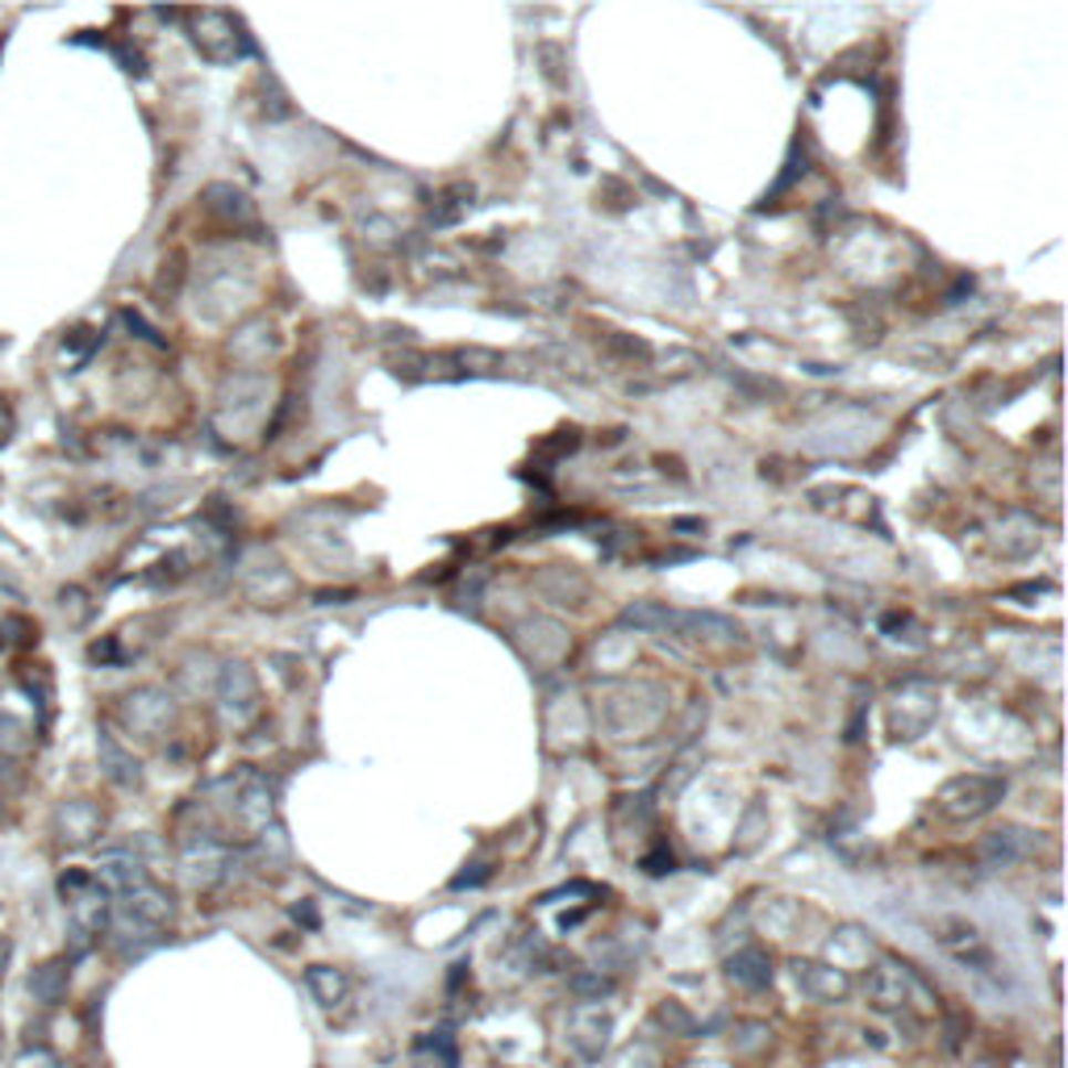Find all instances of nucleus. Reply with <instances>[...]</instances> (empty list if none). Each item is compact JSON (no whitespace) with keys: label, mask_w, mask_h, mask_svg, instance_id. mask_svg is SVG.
<instances>
[{"label":"nucleus","mask_w":1068,"mask_h":1068,"mask_svg":"<svg viewBox=\"0 0 1068 1068\" xmlns=\"http://www.w3.org/2000/svg\"><path fill=\"white\" fill-rule=\"evenodd\" d=\"M568 985H572V994L584 997V1002H601V997L614 989V981L601 977V973H577V977L568 981Z\"/></svg>","instance_id":"nucleus-9"},{"label":"nucleus","mask_w":1068,"mask_h":1068,"mask_svg":"<svg viewBox=\"0 0 1068 1068\" xmlns=\"http://www.w3.org/2000/svg\"><path fill=\"white\" fill-rule=\"evenodd\" d=\"M480 881H489V869H480V872H464V877H455L452 881V889H471V885H480Z\"/></svg>","instance_id":"nucleus-13"},{"label":"nucleus","mask_w":1068,"mask_h":1068,"mask_svg":"<svg viewBox=\"0 0 1068 1068\" xmlns=\"http://www.w3.org/2000/svg\"><path fill=\"white\" fill-rule=\"evenodd\" d=\"M726 977L743 985V989H764L773 981V968H768V956L760 947H747V952H735L726 960Z\"/></svg>","instance_id":"nucleus-4"},{"label":"nucleus","mask_w":1068,"mask_h":1068,"mask_svg":"<svg viewBox=\"0 0 1068 1068\" xmlns=\"http://www.w3.org/2000/svg\"><path fill=\"white\" fill-rule=\"evenodd\" d=\"M672 864H676V860H672V851H660V856H647V860H643V869L652 872V877H660V872H672Z\"/></svg>","instance_id":"nucleus-12"},{"label":"nucleus","mask_w":1068,"mask_h":1068,"mask_svg":"<svg viewBox=\"0 0 1068 1068\" xmlns=\"http://www.w3.org/2000/svg\"><path fill=\"white\" fill-rule=\"evenodd\" d=\"M143 864L134 860V856H126V851H117V856H105L101 860V885L105 889H117V893H129L134 885H143Z\"/></svg>","instance_id":"nucleus-5"},{"label":"nucleus","mask_w":1068,"mask_h":1068,"mask_svg":"<svg viewBox=\"0 0 1068 1068\" xmlns=\"http://www.w3.org/2000/svg\"><path fill=\"white\" fill-rule=\"evenodd\" d=\"M1018 831H994L985 843H981V851H985V860L989 864H1010V860H1018L1023 856V843L1014 839Z\"/></svg>","instance_id":"nucleus-8"},{"label":"nucleus","mask_w":1068,"mask_h":1068,"mask_svg":"<svg viewBox=\"0 0 1068 1068\" xmlns=\"http://www.w3.org/2000/svg\"><path fill=\"white\" fill-rule=\"evenodd\" d=\"M18 1068H63V1060H59V1056H51L46 1048H30L18 1060Z\"/></svg>","instance_id":"nucleus-10"},{"label":"nucleus","mask_w":1068,"mask_h":1068,"mask_svg":"<svg viewBox=\"0 0 1068 1068\" xmlns=\"http://www.w3.org/2000/svg\"><path fill=\"white\" fill-rule=\"evenodd\" d=\"M30 989L38 994V1002H59L63 989H68V968L63 964H42L30 977Z\"/></svg>","instance_id":"nucleus-7"},{"label":"nucleus","mask_w":1068,"mask_h":1068,"mask_svg":"<svg viewBox=\"0 0 1068 1068\" xmlns=\"http://www.w3.org/2000/svg\"><path fill=\"white\" fill-rule=\"evenodd\" d=\"M1002 797H1006V780L973 773V777H956L943 785L940 810L947 818H981V815H989Z\"/></svg>","instance_id":"nucleus-1"},{"label":"nucleus","mask_w":1068,"mask_h":1068,"mask_svg":"<svg viewBox=\"0 0 1068 1068\" xmlns=\"http://www.w3.org/2000/svg\"><path fill=\"white\" fill-rule=\"evenodd\" d=\"M923 994V985H919V977L905 968V964H893V960H885V964H877L869 977V997L877 1010H902V1006H910V997Z\"/></svg>","instance_id":"nucleus-2"},{"label":"nucleus","mask_w":1068,"mask_h":1068,"mask_svg":"<svg viewBox=\"0 0 1068 1068\" xmlns=\"http://www.w3.org/2000/svg\"><path fill=\"white\" fill-rule=\"evenodd\" d=\"M660 1018H664V1023H672V1027H681V1035H693V1018H688V1014L681 1010L676 1002H668V1006H660Z\"/></svg>","instance_id":"nucleus-11"},{"label":"nucleus","mask_w":1068,"mask_h":1068,"mask_svg":"<svg viewBox=\"0 0 1068 1068\" xmlns=\"http://www.w3.org/2000/svg\"><path fill=\"white\" fill-rule=\"evenodd\" d=\"M794 977L806 994L822 997V1002H839V997L848 994V977H843L839 968H827V964H801V960H797Z\"/></svg>","instance_id":"nucleus-3"},{"label":"nucleus","mask_w":1068,"mask_h":1068,"mask_svg":"<svg viewBox=\"0 0 1068 1068\" xmlns=\"http://www.w3.org/2000/svg\"><path fill=\"white\" fill-rule=\"evenodd\" d=\"M305 985H309V994L318 997L326 1010H330V1006H339V1002L346 997V989H351L343 973H339V968H330V964H313V968L305 973Z\"/></svg>","instance_id":"nucleus-6"}]
</instances>
